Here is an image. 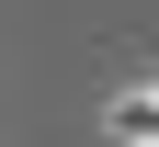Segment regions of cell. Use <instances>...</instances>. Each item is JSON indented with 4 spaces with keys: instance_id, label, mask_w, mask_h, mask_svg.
<instances>
[{
    "instance_id": "1",
    "label": "cell",
    "mask_w": 159,
    "mask_h": 147,
    "mask_svg": "<svg viewBox=\"0 0 159 147\" xmlns=\"http://www.w3.org/2000/svg\"><path fill=\"white\" fill-rule=\"evenodd\" d=\"M102 124H114V136H125V147H159V91H125V102H114Z\"/></svg>"
}]
</instances>
